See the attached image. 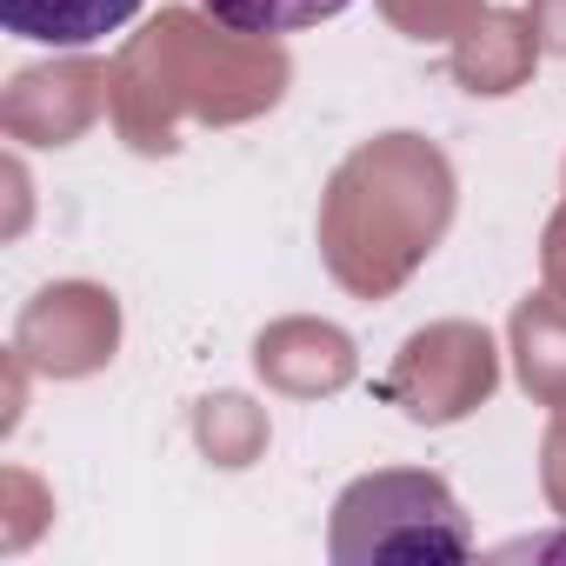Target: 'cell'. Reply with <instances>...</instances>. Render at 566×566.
<instances>
[{
    "label": "cell",
    "mask_w": 566,
    "mask_h": 566,
    "mask_svg": "<svg viewBox=\"0 0 566 566\" xmlns=\"http://www.w3.org/2000/svg\"><path fill=\"white\" fill-rule=\"evenodd\" d=\"M327 553L340 566H367V559H467L473 553V526H467V513H460V500L447 493L440 473L380 467V473L354 480L334 500Z\"/></svg>",
    "instance_id": "1"
},
{
    "label": "cell",
    "mask_w": 566,
    "mask_h": 566,
    "mask_svg": "<svg viewBox=\"0 0 566 566\" xmlns=\"http://www.w3.org/2000/svg\"><path fill=\"white\" fill-rule=\"evenodd\" d=\"M147 0H0V28L34 48H101Z\"/></svg>",
    "instance_id": "2"
},
{
    "label": "cell",
    "mask_w": 566,
    "mask_h": 566,
    "mask_svg": "<svg viewBox=\"0 0 566 566\" xmlns=\"http://www.w3.org/2000/svg\"><path fill=\"white\" fill-rule=\"evenodd\" d=\"M354 0H200V14L227 34H301L321 21H340Z\"/></svg>",
    "instance_id": "3"
}]
</instances>
